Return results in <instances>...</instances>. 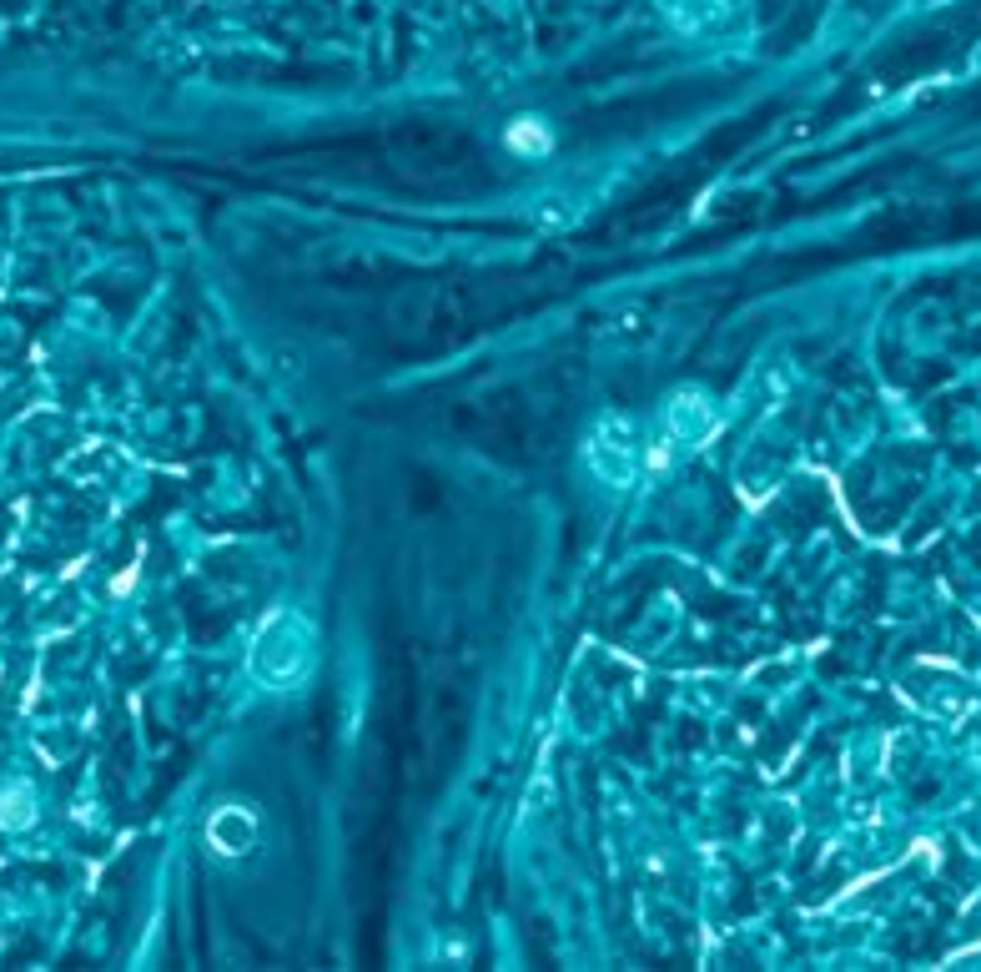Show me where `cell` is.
I'll list each match as a JSON object with an SVG mask.
<instances>
[{"label":"cell","instance_id":"obj_1","mask_svg":"<svg viewBox=\"0 0 981 972\" xmlns=\"http://www.w3.org/2000/svg\"><path fill=\"white\" fill-rule=\"evenodd\" d=\"M252 836H257V821H252V811H242V806H221L217 817H212V847L227 851V857L247 851Z\"/></svg>","mask_w":981,"mask_h":972},{"label":"cell","instance_id":"obj_2","mask_svg":"<svg viewBox=\"0 0 981 972\" xmlns=\"http://www.w3.org/2000/svg\"><path fill=\"white\" fill-rule=\"evenodd\" d=\"M509 147H519V152H544V147H549V131H544L539 122H519L509 131Z\"/></svg>","mask_w":981,"mask_h":972}]
</instances>
